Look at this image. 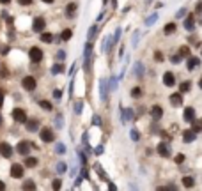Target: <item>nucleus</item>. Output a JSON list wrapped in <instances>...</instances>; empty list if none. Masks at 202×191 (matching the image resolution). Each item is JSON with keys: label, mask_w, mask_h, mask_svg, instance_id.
Instances as JSON below:
<instances>
[{"label": "nucleus", "mask_w": 202, "mask_h": 191, "mask_svg": "<svg viewBox=\"0 0 202 191\" xmlns=\"http://www.w3.org/2000/svg\"><path fill=\"white\" fill-rule=\"evenodd\" d=\"M28 57H30V60H32L34 64H37V62L43 60V50L37 48V46H32L30 51H28Z\"/></svg>", "instance_id": "1"}, {"label": "nucleus", "mask_w": 202, "mask_h": 191, "mask_svg": "<svg viewBox=\"0 0 202 191\" xmlns=\"http://www.w3.org/2000/svg\"><path fill=\"white\" fill-rule=\"evenodd\" d=\"M12 119L16 120V122H20V124L27 122V113H25V110H22V108H14V110H12Z\"/></svg>", "instance_id": "2"}, {"label": "nucleus", "mask_w": 202, "mask_h": 191, "mask_svg": "<svg viewBox=\"0 0 202 191\" xmlns=\"http://www.w3.org/2000/svg\"><path fill=\"white\" fill-rule=\"evenodd\" d=\"M23 174H25V166H23V165L14 163V165L11 166V175L14 177V179H22Z\"/></svg>", "instance_id": "3"}, {"label": "nucleus", "mask_w": 202, "mask_h": 191, "mask_svg": "<svg viewBox=\"0 0 202 191\" xmlns=\"http://www.w3.org/2000/svg\"><path fill=\"white\" fill-rule=\"evenodd\" d=\"M39 136H41L43 142H53L55 140V135H53V131H52L50 127H43L41 133H39Z\"/></svg>", "instance_id": "4"}, {"label": "nucleus", "mask_w": 202, "mask_h": 191, "mask_svg": "<svg viewBox=\"0 0 202 191\" xmlns=\"http://www.w3.org/2000/svg\"><path fill=\"white\" fill-rule=\"evenodd\" d=\"M22 85H23V88H25V90H34L37 83H36V78H32V76H25V78L22 80Z\"/></svg>", "instance_id": "5"}, {"label": "nucleus", "mask_w": 202, "mask_h": 191, "mask_svg": "<svg viewBox=\"0 0 202 191\" xmlns=\"http://www.w3.org/2000/svg\"><path fill=\"white\" fill-rule=\"evenodd\" d=\"M16 150H18V154H22V156H27V154L30 152V143H28L27 140H22V142L18 143Z\"/></svg>", "instance_id": "6"}, {"label": "nucleus", "mask_w": 202, "mask_h": 191, "mask_svg": "<svg viewBox=\"0 0 202 191\" xmlns=\"http://www.w3.org/2000/svg\"><path fill=\"white\" fill-rule=\"evenodd\" d=\"M0 154H2L4 158H11L12 156V147L7 142H2L0 143Z\"/></svg>", "instance_id": "7"}, {"label": "nucleus", "mask_w": 202, "mask_h": 191, "mask_svg": "<svg viewBox=\"0 0 202 191\" xmlns=\"http://www.w3.org/2000/svg\"><path fill=\"white\" fill-rule=\"evenodd\" d=\"M91 55H92V46L89 43L87 46H85V53H83V59H85V71L91 69Z\"/></svg>", "instance_id": "8"}, {"label": "nucleus", "mask_w": 202, "mask_h": 191, "mask_svg": "<svg viewBox=\"0 0 202 191\" xmlns=\"http://www.w3.org/2000/svg\"><path fill=\"white\" fill-rule=\"evenodd\" d=\"M156 150H158V154H160V156H163V158H169V156H170V145H169V143H165V142L160 143Z\"/></svg>", "instance_id": "9"}, {"label": "nucleus", "mask_w": 202, "mask_h": 191, "mask_svg": "<svg viewBox=\"0 0 202 191\" xmlns=\"http://www.w3.org/2000/svg\"><path fill=\"white\" fill-rule=\"evenodd\" d=\"M195 138H197V133L193 131V129H186V131H183V142L185 143H191Z\"/></svg>", "instance_id": "10"}, {"label": "nucleus", "mask_w": 202, "mask_h": 191, "mask_svg": "<svg viewBox=\"0 0 202 191\" xmlns=\"http://www.w3.org/2000/svg\"><path fill=\"white\" fill-rule=\"evenodd\" d=\"M170 104H172V106H181V104H183V92L170 94Z\"/></svg>", "instance_id": "11"}, {"label": "nucleus", "mask_w": 202, "mask_h": 191, "mask_svg": "<svg viewBox=\"0 0 202 191\" xmlns=\"http://www.w3.org/2000/svg\"><path fill=\"white\" fill-rule=\"evenodd\" d=\"M163 83L167 85V87H172V85H175V76H174V73H165L163 74Z\"/></svg>", "instance_id": "12"}, {"label": "nucleus", "mask_w": 202, "mask_h": 191, "mask_svg": "<svg viewBox=\"0 0 202 191\" xmlns=\"http://www.w3.org/2000/svg\"><path fill=\"white\" fill-rule=\"evenodd\" d=\"M44 27H46V23H44L43 18H36V20H34V25H32V30H34V32H41Z\"/></svg>", "instance_id": "13"}, {"label": "nucleus", "mask_w": 202, "mask_h": 191, "mask_svg": "<svg viewBox=\"0 0 202 191\" xmlns=\"http://www.w3.org/2000/svg\"><path fill=\"white\" fill-rule=\"evenodd\" d=\"M151 115H153L154 120H160L161 117H163V108H161V106H158V104H156V106H153V110H151Z\"/></svg>", "instance_id": "14"}, {"label": "nucleus", "mask_w": 202, "mask_h": 191, "mask_svg": "<svg viewBox=\"0 0 202 191\" xmlns=\"http://www.w3.org/2000/svg\"><path fill=\"white\" fill-rule=\"evenodd\" d=\"M183 117H185L186 122H193V120H195V110L191 108V106H188V108L185 110V115H183Z\"/></svg>", "instance_id": "15"}, {"label": "nucleus", "mask_w": 202, "mask_h": 191, "mask_svg": "<svg viewBox=\"0 0 202 191\" xmlns=\"http://www.w3.org/2000/svg\"><path fill=\"white\" fill-rule=\"evenodd\" d=\"M186 66H188V69H190V71H193V69H197V67L200 66V60L197 59V57H190V59H188V62H186Z\"/></svg>", "instance_id": "16"}, {"label": "nucleus", "mask_w": 202, "mask_h": 191, "mask_svg": "<svg viewBox=\"0 0 202 191\" xmlns=\"http://www.w3.org/2000/svg\"><path fill=\"white\" fill-rule=\"evenodd\" d=\"M195 20H193V14H190V16H186V20H185V28L186 30H193L195 28Z\"/></svg>", "instance_id": "17"}, {"label": "nucleus", "mask_w": 202, "mask_h": 191, "mask_svg": "<svg viewBox=\"0 0 202 191\" xmlns=\"http://www.w3.org/2000/svg\"><path fill=\"white\" fill-rule=\"evenodd\" d=\"M75 11H76V4H67L66 6V16H75Z\"/></svg>", "instance_id": "18"}, {"label": "nucleus", "mask_w": 202, "mask_h": 191, "mask_svg": "<svg viewBox=\"0 0 202 191\" xmlns=\"http://www.w3.org/2000/svg\"><path fill=\"white\" fill-rule=\"evenodd\" d=\"M190 90H191V83L190 82H181L179 83V92L185 94V92H190Z\"/></svg>", "instance_id": "19"}, {"label": "nucleus", "mask_w": 202, "mask_h": 191, "mask_svg": "<svg viewBox=\"0 0 202 191\" xmlns=\"http://www.w3.org/2000/svg\"><path fill=\"white\" fill-rule=\"evenodd\" d=\"M163 32L167 34V36H170V34H174L175 32V23H167L163 28Z\"/></svg>", "instance_id": "20"}, {"label": "nucleus", "mask_w": 202, "mask_h": 191, "mask_svg": "<svg viewBox=\"0 0 202 191\" xmlns=\"http://www.w3.org/2000/svg\"><path fill=\"white\" fill-rule=\"evenodd\" d=\"M36 165H37V159H36V158H27V156H25V166H28V168H34Z\"/></svg>", "instance_id": "21"}, {"label": "nucleus", "mask_w": 202, "mask_h": 191, "mask_svg": "<svg viewBox=\"0 0 202 191\" xmlns=\"http://www.w3.org/2000/svg\"><path fill=\"white\" fill-rule=\"evenodd\" d=\"M71 36H73V32L69 28H66V30H62V34H60V39H62V41H69Z\"/></svg>", "instance_id": "22"}, {"label": "nucleus", "mask_w": 202, "mask_h": 191, "mask_svg": "<svg viewBox=\"0 0 202 191\" xmlns=\"http://www.w3.org/2000/svg\"><path fill=\"white\" fill-rule=\"evenodd\" d=\"M27 129L30 133L32 131H37V120H28L27 122Z\"/></svg>", "instance_id": "23"}, {"label": "nucleus", "mask_w": 202, "mask_h": 191, "mask_svg": "<svg viewBox=\"0 0 202 191\" xmlns=\"http://www.w3.org/2000/svg\"><path fill=\"white\" fill-rule=\"evenodd\" d=\"M193 184H195V182H193V177H188V175H186L185 179H183V186H185V188H191Z\"/></svg>", "instance_id": "24"}, {"label": "nucleus", "mask_w": 202, "mask_h": 191, "mask_svg": "<svg viewBox=\"0 0 202 191\" xmlns=\"http://www.w3.org/2000/svg\"><path fill=\"white\" fill-rule=\"evenodd\" d=\"M99 85H101V99H106V82H105V80H101V83H99Z\"/></svg>", "instance_id": "25"}, {"label": "nucleus", "mask_w": 202, "mask_h": 191, "mask_svg": "<svg viewBox=\"0 0 202 191\" xmlns=\"http://www.w3.org/2000/svg\"><path fill=\"white\" fill-rule=\"evenodd\" d=\"M64 71V66H62V64H55L53 67H52V73H53V74H59V73H62Z\"/></svg>", "instance_id": "26"}, {"label": "nucleus", "mask_w": 202, "mask_h": 191, "mask_svg": "<svg viewBox=\"0 0 202 191\" xmlns=\"http://www.w3.org/2000/svg\"><path fill=\"white\" fill-rule=\"evenodd\" d=\"M41 41L43 43H52L53 41V36L52 34H41Z\"/></svg>", "instance_id": "27"}, {"label": "nucleus", "mask_w": 202, "mask_h": 191, "mask_svg": "<svg viewBox=\"0 0 202 191\" xmlns=\"http://www.w3.org/2000/svg\"><path fill=\"white\" fill-rule=\"evenodd\" d=\"M179 53H181V57H190V48L188 46H181Z\"/></svg>", "instance_id": "28"}, {"label": "nucleus", "mask_w": 202, "mask_h": 191, "mask_svg": "<svg viewBox=\"0 0 202 191\" xmlns=\"http://www.w3.org/2000/svg\"><path fill=\"white\" fill-rule=\"evenodd\" d=\"M131 96H133V98H140V96H142V88L140 87L131 88Z\"/></svg>", "instance_id": "29"}, {"label": "nucleus", "mask_w": 202, "mask_h": 191, "mask_svg": "<svg viewBox=\"0 0 202 191\" xmlns=\"http://www.w3.org/2000/svg\"><path fill=\"white\" fill-rule=\"evenodd\" d=\"M23 189H36V184H34L32 180H25L23 182Z\"/></svg>", "instance_id": "30"}, {"label": "nucleus", "mask_w": 202, "mask_h": 191, "mask_svg": "<svg viewBox=\"0 0 202 191\" xmlns=\"http://www.w3.org/2000/svg\"><path fill=\"white\" fill-rule=\"evenodd\" d=\"M96 30H98V25H92V28L89 30V41H92L94 36H96Z\"/></svg>", "instance_id": "31"}, {"label": "nucleus", "mask_w": 202, "mask_h": 191, "mask_svg": "<svg viewBox=\"0 0 202 191\" xmlns=\"http://www.w3.org/2000/svg\"><path fill=\"white\" fill-rule=\"evenodd\" d=\"M131 140H133V142H138V140H140V135H138L137 129H131Z\"/></svg>", "instance_id": "32"}, {"label": "nucleus", "mask_w": 202, "mask_h": 191, "mask_svg": "<svg viewBox=\"0 0 202 191\" xmlns=\"http://www.w3.org/2000/svg\"><path fill=\"white\" fill-rule=\"evenodd\" d=\"M55 150H57V154H64L66 152V147L62 145V143H57V145H55Z\"/></svg>", "instance_id": "33"}, {"label": "nucleus", "mask_w": 202, "mask_h": 191, "mask_svg": "<svg viewBox=\"0 0 202 191\" xmlns=\"http://www.w3.org/2000/svg\"><path fill=\"white\" fill-rule=\"evenodd\" d=\"M154 60L156 62H163V53L161 51H154Z\"/></svg>", "instance_id": "34"}, {"label": "nucleus", "mask_w": 202, "mask_h": 191, "mask_svg": "<svg viewBox=\"0 0 202 191\" xmlns=\"http://www.w3.org/2000/svg\"><path fill=\"white\" fill-rule=\"evenodd\" d=\"M82 106H83V101H78L75 104V113H82Z\"/></svg>", "instance_id": "35"}, {"label": "nucleus", "mask_w": 202, "mask_h": 191, "mask_svg": "<svg viewBox=\"0 0 202 191\" xmlns=\"http://www.w3.org/2000/svg\"><path fill=\"white\" fill-rule=\"evenodd\" d=\"M39 104H41V106H43L46 112H50V110H52V103H48V101H41Z\"/></svg>", "instance_id": "36"}, {"label": "nucleus", "mask_w": 202, "mask_h": 191, "mask_svg": "<svg viewBox=\"0 0 202 191\" xmlns=\"http://www.w3.org/2000/svg\"><path fill=\"white\" fill-rule=\"evenodd\" d=\"M57 172H59V174H64L66 172V163H57Z\"/></svg>", "instance_id": "37"}, {"label": "nucleus", "mask_w": 202, "mask_h": 191, "mask_svg": "<svg viewBox=\"0 0 202 191\" xmlns=\"http://www.w3.org/2000/svg\"><path fill=\"white\" fill-rule=\"evenodd\" d=\"M170 60H172V64H179L181 62V53L179 55H172V59Z\"/></svg>", "instance_id": "38"}, {"label": "nucleus", "mask_w": 202, "mask_h": 191, "mask_svg": "<svg viewBox=\"0 0 202 191\" xmlns=\"http://www.w3.org/2000/svg\"><path fill=\"white\" fill-rule=\"evenodd\" d=\"M60 186H62V182H60L59 179H57V180H53V182H52V188H53V189H60Z\"/></svg>", "instance_id": "39"}, {"label": "nucleus", "mask_w": 202, "mask_h": 191, "mask_svg": "<svg viewBox=\"0 0 202 191\" xmlns=\"http://www.w3.org/2000/svg\"><path fill=\"white\" fill-rule=\"evenodd\" d=\"M156 18H158L156 14H153V16H149V18H147V21H145V25H153V23L156 21Z\"/></svg>", "instance_id": "40"}, {"label": "nucleus", "mask_w": 202, "mask_h": 191, "mask_svg": "<svg viewBox=\"0 0 202 191\" xmlns=\"http://www.w3.org/2000/svg\"><path fill=\"white\" fill-rule=\"evenodd\" d=\"M193 131H202V122H197V124L195 126H193Z\"/></svg>", "instance_id": "41"}, {"label": "nucleus", "mask_w": 202, "mask_h": 191, "mask_svg": "<svg viewBox=\"0 0 202 191\" xmlns=\"http://www.w3.org/2000/svg\"><path fill=\"white\" fill-rule=\"evenodd\" d=\"M57 127H62V115H57Z\"/></svg>", "instance_id": "42"}, {"label": "nucleus", "mask_w": 202, "mask_h": 191, "mask_svg": "<svg viewBox=\"0 0 202 191\" xmlns=\"http://www.w3.org/2000/svg\"><path fill=\"white\" fill-rule=\"evenodd\" d=\"M30 2H32V0H18V4H20V6H28Z\"/></svg>", "instance_id": "43"}, {"label": "nucleus", "mask_w": 202, "mask_h": 191, "mask_svg": "<svg viewBox=\"0 0 202 191\" xmlns=\"http://www.w3.org/2000/svg\"><path fill=\"white\" fill-rule=\"evenodd\" d=\"M183 161H185V156H183V154H179V156L175 158V163H183Z\"/></svg>", "instance_id": "44"}, {"label": "nucleus", "mask_w": 202, "mask_h": 191, "mask_svg": "<svg viewBox=\"0 0 202 191\" xmlns=\"http://www.w3.org/2000/svg\"><path fill=\"white\" fill-rule=\"evenodd\" d=\"M94 124H96V126H101V119H99L98 115H96V117H94Z\"/></svg>", "instance_id": "45"}, {"label": "nucleus", "mask_w": 202, "mask_h": 191, "mask_svg": "<svg viewBox=\"0 0 202 191\" xmlns=\"http://www.w3.org/2000/svg\"><path fill=\"white\" fill-rule=\"evenodd\" d=\"M57 57H59V60H64L66 53H64V51H59V53H57Z\"/></svg>", "instance_id": "46"}, {"label": "nucleus", "mask_w": 202, "mask_h": 191, "mask_svg": "<svg viewBox=\"0 0 202 191\" xmlns=\"http://www.w3.org/2000/svg\"><path fill=\"white\" fill-rule=\"evenodd\" d=\"M53 98L55 99H60V90H53Z\"/></svg>", "instance_id": "47"}, {"label": "nucleus", "mask_w": 202, "mask_h": 191, "mask_svg": "<svg viewBox=\"0 0 202 191\" xmlns=\"http://www.w3.org/2000/svg\"><path fill=\"white\" fill-rule=\"evenodd\" d=\"M2 103H4V92L0 90V106H2Z\"/></svg>", "instance_id": "48"}, {"label": "nucleus", "mask_w": 202, "mask_h": 191, "mask_svg": "<svg viewBox=\"0 0 202 191\" xmlns=\"http://www.w3.org/2000/svg\"><path fill=\"white\" fill-rule=\"evenodd\" d=\"M94 154H103V147H98V149H96V152H94Z\"/></svg>", "instance_id": "49"}, {"label": "nucleus", "mask_w": 202, "mask_h": 191, "mask_svg": "<svg viewBox=\"0 0 202 191\" xmlns=\"http://www.w3.org/2000/svg\"><path fill=\"white\" fill-rule=\"evenodd\" d=\"M197 11L202 12V2H199V6H197Z\"/></svg>", "instance_id": "50"}, {"label": "nucleus", "mask_w": 202, "mask_h": 191, "mask_svg": "<svg viewBox=\"0 0 202 191\" xmlns=\"http://www.w3.org/2000/svg\"><path fill=\"white\" fill-rule=\"evenodd\" d=\"M4 188H6V184H4V182L0 180V189H4Z\"/></svg>", "instance_id": "51"}, {"label": "nucleus", "mask_w": 202, "mask_h": 191, "mask_svg": "<svg viewBox=\"0 0 202 191\" xmlns=\"http://www.w3.org/2000/svg\"><path fill=\"white\" fill-rule=\"evenodd\" d=\"M0 2H2V4H9V2H11V0H0Z\"/></svg>", "instance_id": "52"}, {"label": "nucleus", "mask_w": 202, "mask_h": 191, "mask_svg": "<svg viewBox=\"0 0 202 191\" xmlns=\"http://www.w3.org/2000/svg\"><path fill=\"white\" fill-rule=\"evenodd\" d=\"M199 87L202 88V76H200V80H199Z\"/></svg>", "instance_id": "53"}, {"label": "nucleus", "mask_w": 202, "mask_h": 191, "mask_svg": "<svg viewBox=\"0 0 202 191\" xmlns=\"http://www.w3.org/2000/svg\"><path fill=\"white\" fill-rule=\"evenodd\" d=\"M43 2H46V4H52V2H53V0H43Z\"/></svg>", "instance_id": "54"}, {"label": "nucleus", "mask_w": 202, "mask_h": 191, "mask_svg": "<svg viewBox=\"0 0 202 191\" xmlns=\"http://www.w3.org/2000/svg\"><path fill=\"white\" fill-rule=\"evenodd\" d=\"M0 124H2V117H0Z\"/></svg>", "instance_id": "55"}, {"label": "nucleus", "mask_w": 202, "mask_h": 191, "mask_svg": "<svg viewBox=\"0 0 202 191\" xmlns=\"http://www.w3.org/2000/svg\"><path fill=\"white\" fill-rule=\"evenodd\" d=\"M147 2H151V0H147Z\"/></svg>", "instance_id": "56"}]
</instances>
